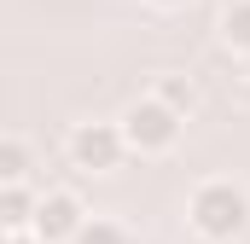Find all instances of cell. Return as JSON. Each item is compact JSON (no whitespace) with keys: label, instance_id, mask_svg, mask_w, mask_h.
<instances>
[{"label":"cell","instance_id":"6da1fadb","mask_svg":"<svg viewBox=\"0 0 250 244\" xmlns=\"http://www.w3.org/2000/svg\"><path fill=\"white\" fill-rule=\"evenodd\" d=\"M187 221L204 244H233L250 227V192L239 181H204L187 203Z\"/></svg>","mask_w":250,"mask_h":244},{"label":"cell","instance_id":"7a4b0ae2","mask_svg":"<svg viewBox=\"0 0 250 244\" xmlns=\"http://www.w3.org/2000/svg\"><path fill=\"white\" fill-rule=\"evenodd\" d=\"M117 128H123V145L134 157H169L181 145V134H187V122L175 117L169 105H157L151 93H140L123 117H117Z\"/></svg>","mask_w":250,"mask_h":244},{"label":"cell","instance_id":"3957f363","mask_svg":"<svg viewBox=\"0 0 250 244\" xmlns=\"http://www.w3.org/2000/svg\"><path fill=\"white\" fill-rule=\"evenodd\" d=\"M128 145H123V128L117 122H76L70 128V163L82 169V175H111V169H123Z\"/></svg>","mask_w":250,"mask_h":244},{"label":"cell","instance_id":"277c9868","mask_svg":"<svg viewBox=\"0 0 250 244\" xmlns=\"http://www.w3.org/2000/svg\"><path fill=\"white\" fill-rule=\"evenodd\" d=\"M82 221H87L82 198H76V192H64V186H53V192H41V198H35L29 239H41V244H70L76 233H82Z\"/></svg>","mask_w":250,"mask_h":244},{"label":"cell","instance_id":"5b68a950","mask_svg":"<svg viewBox=\"0 0 250 244\" xmlns=\"http://www.w3.org/2000/svg\"><path fill=\"white\" fill-rule=\"evenodd\" d=\"M151 99H157V105H169L175 117L187 122L192 111H198V81H192V76H175V70H163V76H157V87H151Z\"/></svg>","mask_w":250,"mask_h":244},{"label":"cell","instance_id":"8992f818","mask_svg":"<svg viewBox=\"0 0 250 244\" xmlns=\"http://www.w3.org/2000/svg\"><path fill=\"white\" fill-rule=\"evenodd\" d=\"M35 186H0V227L6 233H29V221H35Z\"/></svg>","mask_w":250,"mask_h":244},{"label":"cell","instance_id":"52a82bcc","mask_svg":"<svg viewBox=\"0 0 250 244\" xmlns=\"http://www.w3.org/2000/svg\"><path fill=\"white\" fill-rule=\"evenodd\" d=\"M29 169H35V151H29V140H12V134H0V186H29Z\"/></svg>","mask_w":250,"mask_h":244},{"label":"cell","instance_id":"ba28073f","mask_svg":"<svg viewBox=\"0 0 250 244\" xmlns=\"http://www.w3.org/2000/svg\"><path fill=\"white\" fill-rule=\"evenodd\" d=\"M221 41L250 59V0H227L221 6Z\"/></svg>","mask_w":250,"mask_h":244},{"label":"cell","instance_id":"9c48e42d","mask_svg":"<svg viewBox=\"0 0 250 244\" xmlns=\"http://www.w3.org/2000/svg\"><path fill=\"white\" fill-rule=\"evenodd\" d=\"M70 244H134V233H128L123 221H105V215H87L82 221V233Z\"/></svg>","mask_w":250,"mask_h":244},{"label":"cell","instance_id":"30bf717a","mask_svg":"<svg viewBox=\"0 0 250 244\" xmlns=\"http://www.w3.org/2000/svg\"><path fill=\"white\" fill-rule=\"evenodd\" d=\"M157 12H181V6H192V0H151Z\"/></svg>","mask_w":250,"mask_h":244},{"label":"cell","instance_id":"8fae6325","mask_svg":"<svg viewBox=\"0 0 250 244\" xmlns=\"http://www.w3.org/2000/svg\"><path fill=\"white\" fill-rule=\"evenodd\" d=\"M6 244H41V239H29V233H6Z\"/></svg>","mask_w":250,"mask_h":244},{"label":"cell","instance_id":"7c38bea8","mask_svg":"<svg viewBox=\"0 0 250 244\" xmlns=\"http://www.w3.org/2000/svg\"><path fill=\"white\" fill-rule=\"evenodd\" d=\"M245 105H250V76H245Z\"/></svg>","mask_w":250,"mask_h":244},{"label":"cell","instance_id":"4fadbf2b","mask_svg":"<svg viewBox=\"0 0 250 244\" xmlns=\"http://www.w3.org/2000/svg\"><path fill=\"white\" fill-rule=\"evenodd\" d=\"M0 244H6V227H0Z\"/></svg>","mask_w":250,"mask_h":244}]
</instances>
